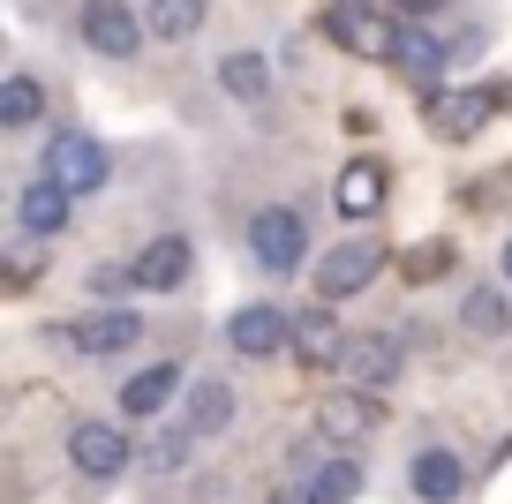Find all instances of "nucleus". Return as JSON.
I'll return each mask as SVG.
<instances>
[{"label": "nucleus", "mask_w": 512, "mask_h": 504, "mask_svg": "<svg viewBox=\"0 0 512 504\" xmlns=\"http://www.w3.org/2000/svg\"><path fill=\"white\" fill-rule=\"evenodd\" d=\"M400 76L415 83V91H437V76H445V61H452V46H437L430 31H400Z\"/></svg>", "instance_id": "17"}, {"label": "nucleus", "mask_w": 512, "mask_h": 504, "mask_svg": "<svg viewBox=\"0 0 512 504\" xmlns=\"http://www.w3.org/2000/svg\"><path fill=\"white\" fill-rule=\"evenodd\" d=\"M204 23V0H151V31L159 38H189Z\"/></svg>", "instance_id": "23"}, {"label": "nucleus", "mask_w": 512, "mask_h": 504, "mask_svg": "<svg viewBox=\"0 0 512 504\" xmlns=\"http://www.w3.org/2000/svg\"><path fill=\"white\" fill-rule=\"evenodd\" d=\"M384 271V241L377 234H347L332 256L317 264V294H324V309H339V301H354L369 279Z\"/></svg>", "instance_id": "1"}, {"label": "nucleus", "mask_w": 512, "mask_h": 504, "mask_svg": "<svg viewBox=\"0 0 512 504\" xmlns=\"http://www.w3.org/2000/svg\"><path fill=\"white\" fill-rule=\"evenodd\" d=\"M467 331H505V301L497 294H467Z\"/></svg>", "instance_id": "24"}, {"label": "nucleus", "mask_w": 512, "mask_h": 504, "mask_svg": "<svg viewBox=\"0 0 512 504\" xmlns=\"http://www.w3.org/2000/svg\"><path fill=\"white\" fill-rule=\"evenodd\" d=\"M189 459V429H166L159 444H151V467H181Z\"/></svg>", "instance_id": "25"}, {"label": "nucleus", "mask_w": 512, "mask_h": 504, "mask_svg": "<svg viewBox=\"0 0 512 504\" xmlns=\"http://www.w3.org/2000/svg\"><path fill=\"white\" fill-rule=\"evenodd\" d=\"M91 294H106V301H121V294H136V271H91Z\"/></svg>", "instance_id": "26"}, {"label": "nucleus", "mask_w": 512, "mask_h": 504, "mask_svg": "<svg viewBox=\"0 0 512 504\" xmlns=\"http://www.w3.org/2000/svg\"><path fill=\"white\" fill-rule=\"evenodd\" d=\"M302 249H309V226H302V211H287V204H264L249 219V256L264 271H302Z\"/></svg>", "instance_id": "3"}, {"label": "nucleus", "mask_w": 512, "mask_h": 504, "mask_svg": "<svg viewBox=\"0 0 512 504\" xmlns=\"http://www.w3.org/2000/svg\"><path fill=\"white\" fill-rule=\"evenodd\" d=\"M490 106H497L490 91H437V98H430V128L460 143V136H475V128L490 121Z\"/></svg>", "instance_id": "16"}, {"label": "nucleus", "mask_w": 512, "mask_h": 504, "mask_svg": "<svg viewBox=\"0 0 512 504\" xmlns=\"http://www.w3.org/2000/svg\"><path fill=\"white\" fill-rule=\"evenodd\" d=\"M38 113H46V91H38L31 76H8V83H0V128H31Z\"/></svg>", "instance_id": "20"}, {"label": "nucleus", "mask_w": 512, "mask_h": 504, "mask_svg": "<svg viewBox=\"0 0 512 504\" xmlns=\"http://www.w3.org/2000/svg\"><path fill=\"white\" fill-rule=\"evenodd\" d=\"M369 429H384V399H377V392H332V399L317 407V437L339 444V452H347V444H362Z\"/></svg>", "instance_id": "7"}, {"label": "nucleus", "mask_w": 512, "mask_h": 504, "mask_svg": "<svg viewBox=\"0 0 512 504\" xmlns=\"http://www.w3.org/2000/svg\"><path fill=\"white\" fill-rule=\"evenodd\" d=\"M136 286H144V294H174L181 279H189V241L181 234H151L144 241V256H136Z\"/></svg>", "instance_id": "9"}, {"label": "nucleus", "mask_w": 512, "mask_h": 504, "mask_svg": "<svg viewBox=\"0 0 512 504\" xmlns=\"http://www.w3.org/2000/svg\"><path fill=\"white\" fill-rule=\"evenodd\" d=\"M144 339V324H136V309H106V316H91V324H76V331H61V347H76V354H128Z\"/></svg>", "instance_id": "12"}, {"label": "nucleus", "mask_w": 512, "mask_h": 504, "mask_svg": "<svg viewBox=\"0 0 512 504\" xmlns=\"http://www.w3.org/2000/svg\"><path fill=\"white\" fill-rule=\"evenodd\" d=\"M362 497V467L354 459H332V467H317V482H309V504H347Z\"/></svg>", "instance_id": "22"}, {"label": "nucleus", "mask_w": 512, "mask_h": 504, "mask_svg": "<svg viewBox=\"0 0 512 504\" xmlns=\"http://www.w3.org/2000/svg\"><path fill=\"white\" fill-rule=\"evenodd\" d=\"M272 504H309V482H302V489H287V497H272Z\"/></svg>", "instance_id": "28"}, {"label": "nucleus", "mask_w": 512, "mask_h": 504, "mask_svg": "<svg viewBox=\"0 0 512 504\" xmlns=\"http://www.w3.org/2000/svg\"><path fill=\"white\" fill-rule=\"evenodd\" d=\"M226 422H234V384H219V377L189 384V399H181V429H189V437H219Z\"/></svg>", "instance_id": "14"}, {"label": "nucleus", "mask_w": 512, "mask_h": 504, "mask_svg": "<svg viewBox=\"0 0 512 504\" xmlns=\"http://www.w3.org/2000/svg\"><path fill=\"white\" fill-rule=\"evenodd\" d=\"M445 0H392V16H407V23H422V16H437Z\"/></svg>", "instance_id": "27"}, {"label": "nucleus", "mask_w": 512, "mask_h": 504, "mask_svg": "<svg viewBox=\"0 0 512 504\" xmlns=\"http://www.w3.org/2000/svg\"><path fill=\"white\" fill-rule=\"evenodd\" d=\"M505 279H512V241H505Z\"/></svg>", "instance_id": "29"}, {"label": "nucleus", "mask_w": 512, "mask_h": 504, "mask_svg": "<svg viewBox=\"0 0 512 504\" xmlns=\"http://www.w3.org/2000/svg\"><path fill=\"white\" fill-rule=\"evenodd\" d=\"M106 174H113L106 143H91L83 128H61V136L46 143V181H61L68 196H91V189H106Z\"/></svg>", "instance_id": "2"}, {"label": "nucleus", "mask_w": 512, "mask_h": 504, "mask_svg": "<svg viewBox=\"0 0 512 504\" xmlns=\"http://www.w3.org/2000/svg\"><path fill=\"white\" fill-rule=\"evenodd\" d=\"M226 339H234V354H249V362H272V354L294 347V316H279L272 301H249V309H234Z\"/></svg>", "instance_id": "6"}, {"label": "nucleus", "mask_w": 512, "mask_h": 504, "mask_svg": "<svg viewBox=\"0 0 512 504\" xmlns=\"http://www.w3.org/2000/svg\"><path fill=\"white\" fill-rule=\"evenodd\" d=\"M332 38H347L354 53H369V61H392V53H400V31H392V23L384 16H332Z\"/></svg>", "instance_id": "19"}, {"label": "nucleus", "mask_w": 512, "mask_h": 504, "mask_svg": "<svg viewBox=\"0 0 512 504\" xmlns=\"http://www.w3.org/2000/svg\"><path fill=\"white\" fill-rule=\"evenodd\" d=\"M174 399H181V369H174V362L136 369V377L121 384V414H136V422H144V414H166Z\"/></svg>", "instance_id": "15"}, {"label": "nucleus", "mask_w": 512, "mask_h": 504, "mask_svg": "<svg viewBox=\"0 0 512 504\" xmlns=\"http://www.w3.org/2000/svg\"><path fill=\"white\" fill-rule=\"evenodd\" d=\"M68 459H76V474H91V482H113L136 452H128V429L121 422H98V414H91V422L68 429Z\"/></svg>", "instance_id": "4"}, {"label": "nucleus", "mask_w": 512, "mask_h": 504, "mask_svg": "<svg viewBox=\"0 0 512 504\" xmlns=\"http://www.w3.org/2000/svg\"><path fill=\"white\" fill-rule=\"evenodd\" d=\"M347 377H354V392L392 384V377H400V347H392V339H354V347H347Z\"/></svg>", "instance_id": "18"}, {"label": "nucleus", "mask_w": 512, "mask_h": 504, "mask_svg": "<svg viewBox=\"0 0 512 504\" xmlns=\"http://www.w3.org/2000/svg\"><path fill=\"white\" fill-rule=\"evenodd\" d=\"M219 83H226L234 98H264V91H272V68H264V53H226V61H219Z\"/></svg>", "instance_id": "21"}, {"label": "nucleus", "mask_w": 512, "mask_h": 504, "mask_svg": "<svg viewBox=\"0 0 512 504\" xmlns=\"http://www.w3.org/2000/svg\"><path fill=\"white\" fill-rule=\"evenodd\" d=\"M347 331H339V316L332 309H302L294 316V362L302 369H332V362H347Z\"/></svg>", "instance_id": "8"}, {"label": "nucleus", "mask_w": 512, "mask_h": 504, "mask_svg": "<svg viewBox=\"0 0 512 504\" xmlns=\"http://www.w3.org/2000/svg\"><path fill=\"white\" fill-rule=\"evenodd\" d=\"M332 204H339V219H354V226L377 219V211H384V166H377V158H354L347 174H339Z\"/></svg>", "instance_id": "13"}, {"label": "nucleus", "mask_w": 512, "mask_h": 504, "mask_svg": "<svg viewBox=\"0 0 512 504\" xmlns=\"http://www.w3.org/2000/svg\"><path fill=\"white\" fill-rule=\"evenodd\" d=\"M407 482H415L422 504H452L467 489V459L445 452V444H430V452H415V467H407Z\"/></svg>", "instance_id": "11"}, {"label": "nucleus", "mask_w": 512, "mask_h": 504, "mask_svg": "<svg viewBox=\"0 0 512 504\" xmlns=\"http://www.w3.org/2000/svg\"><path fill=\"white\" fill-rule=\"evenodd\" d=\"M68 211H76V196H68L61 181H31V189L16 196V219H23V234H31V241L68 234Z\"/></svg>", "instance_id": "10"}, {"label": "nucleus", "mask_w": 512, "mask_h": 504, "mask_svg": "<svg viewBox=\"0 0 512 504\" xmlns=\"http://www.w3.org/2000/svg\"><path fill=\"white\" fill-rule=\"evenodd\" d=\"M83 46L106 53V61H128V53L144 46V23H136V8L128 0H83Z\"/></svg>", "instance_id": "5"}]
</instances>
